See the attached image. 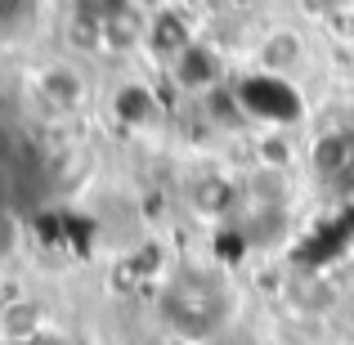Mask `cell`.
Instances as JSON below:
<instances>
[{"instance_id":"obj_1","label":"cell","mask_w":354,"mask_h":345,"mask_svg":"<svg viewBox=\"0 0 354 345\" xmlns=\"http://www.w3.org/2000/svg\"><path fill=\"white\" fill-rule=\"evenodd\" d=\"M157 319L180 345H211L234 319V296L216 274L184 269L157 292Z\"/></svg>"},{"instance_id":"obj_2","label":"cell","mask_w":354,"mask_h":345,"mask_svg":"<svg viewBox=\"0 0 354 345\" xmlns=\"http://www.w3.org/2000/svg\"><path fill=\"white\" fill-rule=\"evenodd\" d=\"M27 95H32V104L50 121H68L90 104V81L72 63H45V68H36Z\"/></svg>"},{"instance_id":"obj_3","label":"cell","mask_w":354,"mask_h":345,"mask_svg":"<svg viewBox=\"0 0 354 345\" xmlns=\"http://www.w3.org/2000/svg\"><path fill=\"white\" fill-rule=\"evenodd\" d=\"M166 77H171V86L180 90V95L207 99L211 90H220V86L229 81V72H225V54H220L211 41L193 36V41L184 45V50L175 54L171 63H166Z\"/></svg>"},{"instance_id":"obj_4","label":"cell","mask_w":354,"mask_h":345,"mask_svg":"<svg viewBox=\"0 0 354 345\" xmlns=\"http://www.w3.org/2000/svg\"><path fill=\"white\" fill-rule=\"evenodd\" d=\"M184 198H189V211L202 216V220H234V216H242V184L234 180V175L202 171V175L189 180Z\"/></svg>"},{"instance_id":"obj_5","label":"cell","mask_w":354,"mask_h":345,"mask_svg":"<svg viewBox=\"0 0 354 345\" xmlns=\"http://www.w3.org/2000/svg\"><path fill=\"white\" fill-rule=\"evenodd\" d=\"M242 184V211H287L292 207V171L287 166L251 162L238 175Z\"/></svg>"},{"instance_id":"obj_6","label":"cell","mask_w":354,"mask_h":345,"mask_svg":"<svg viewBox=\"0 0 354 345\" xmlns=\"http://www.w3.org/2000/svg\"><path fill=\"white\" fill-rule=\"evenodd\" d=\"M310 171L319 184H337L354 175V126H328L319 139L310 144Z\"/></svg>"},{"instance_id":"obj_7","label":"cell","mask_w":354,"mask_h":345,"mask_svg":"<svg viewBox=\"0 0 354 345\" xmlns=\"http://www.w3.org/2000/svg\"><path fill=\"white\" fill-rule=\"evenodd\" d=\"M251 54H256V68L265 77H287L305 63V36L296 27H269Z\"/></svg>"},{"instance_id":"obj_8","label":"cell","mask_w":354,"mask_h":345,"mask_svg":"<svg viewBox=\"0 0 354 345\" xmlns=\"http://www.w3.org/2000/svg\"><path fill=\"white\" fill-rule=\"evenodd\" d=\"M341 287H332V278H323V274H296V278H287V287H283V305L292 314H301V319H323L328 310H337L341 305Z\"/></svg>"},{"instance_id":"obj_9","label":"cell","mask_w":354,"mask_h":345,"mask_svg":"<svg viewBox=\"0 0 354 345\" xmlns=\"http://www.w3.org/2000/svg\"><path fill=\"white\" fill-rule=\"evenodd\" d=\"M193 23L184 18V9H175V5H166V9H157V14H148V32H144V50L148 54H157L162 63H171L175 54L184 50V45L193 41Z\"/></svg>"},{"instance_id":"obj_10","label":"cell","mask_w":354,"mask_h":345,"mask_svg":"<svg viewBox=\"0 0 354 345\" xmlns=\"http://www.w3.org/2000/svg\"><path fill=\"white\" fill-rule=\"evenodd\" d=\"M113 117L121 121L126 130H148L157 126V117H162V104H157V95L144 86V81H121L113 90Z\"/></svg>"},{"instance_id":"obj_11","label":"cell","mask_w":354,"mask_h":345,"mask_svg":"<svg viewBox=\"0 0 354 345\" xmlns=\"http://www.w3.org/2000/svg\"><path fill=\"white\" fill-rule=\"evenodd\" d=\"M202 104V113H207V121L216 130H238V126H247V117H251V108L242 104V90L238 86H220V90H211L207 99H198Z\"/></svg>"},{"instance_id":"obj_12","label":"cell","mask_w":354,"mask_h":345,"mask_svg":"<svg viewBox=\"0 0 354 345\" xmlns=\"http://www.w3.org/2000/svg\"><path fill=\"white\" fill-rule=\"evenodd\" d=\"M238 220L251 247H278L287 233V211H242Z\"/></svg>"},{"instance_id":"obj_13","label":"cell","mask_w":354,"mask_h":345,"mask_svg":"<svg viewBox=\"0 0 354 345\" xmlns=\"http://www.w3.org/2000/svg\"><path fill=\"white\" fill-rule=\"evenodd\" d=\"M130 5H135V0H72V14H77V23H81V27L99 32V27L113 23L117 14H126Z\"/></svg>"},{"instance_id":"obj_14","label":"cell","mask_w":354,"mask_h":345,"mask_svg":"<svg viewBox=\"0 0 354 345\" xmlns=\"http://www.w3.org/2000/svg\"><path fill=\"white\" fill-rule=\"evenodd\" d=\"M251 162H265V166H287V171H292V162H296L292 135H287V130H269V135H260V139H256V153H251Z\"/></svg>"},{"instance_id":"obj_15","label":"cell","mask_w":354,"mask_h":345,"mask_svg":"<svg viewBox=\"0 0 354 345\" xmlns=\"http://www.w3.org/2000/svg\"><path fill=\"white\" fill-rule=\"evenodd\" d=\"M23 242H27V225H23V216H18L9 202H0V265H9V260L23 251Z\"/></svg>"},{"instance_id":"obj_16","label":"cell","mask_w":354,"mask_h":345,"mask_svg":"<svg viewBox=\"0 0 354 345\" xmlns=\"http://www.w3.org/2000/svg\"><path fill=\"white\" fill-rule=\"evenodd\" d=\"M36 5H41V0H0V32H14V27H23L27 18L36 14Z\"/></svg>"},{"instance_id":"obj_17","label":"cell","mask_w":354,"mask_h":345,"mask_svg":"<svg viewBox=\"0 0 354 345\" xmlns=\"http://www.w3.org/2000/svg\"><path fill=\"white\" fill-rule=\"evenodd\" d=\"M337 5H341V0H301V9H305L310 18H323V14H332Z\"/></svg>"},{"instance_id":"obj_18","label":"cell","mask_w":354,"mask_h":345,"mask_svg":"<svg viewBox=\"0 0 354 345\" xmlns=\"http://www.w3.org/2000/svg\"><path fill=\"white\" fill-rule=\"evenodd\" d=\"M341 310H346V319H350V328H354V283L346 287V296H341Z\"/></svg>"},{"instance_id":"obj_19","label":"cell","mask_w":354,"mask_h":345,"mask_svg":"<svg viewBox=\"0 0 354 345\" xmlns=\"http://www.w3.org/2000/svg\"><path fill=\"white\" fill-rule=\"evenodd\" d=\"M166 5H175V9H193L198 0H166Z\"/></svg>"}]
</instances>
